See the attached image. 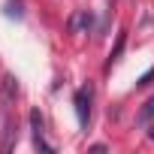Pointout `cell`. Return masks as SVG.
<instances>
[{"label":"cell","instance_id":"1","mask_svg":"<svg viewBox=\"0 0 154 154\" xmlns=\"http://www.w3.org/2000/svg\"><path fill=\"white\" fill-rule=\"evenodd\" d=\"M72 103H75V118H79V127L88 130V121H91V85H85V88L75 91Z\"/></svg>","mask_w":154,"mask_h":154},{"label":"cell","instance_id":"2","mask_svg":"<svg viewBox=\"0 0 154 154\" xmlns=\"http://www.w3.org/2000/svg\"><path fill=\"white\" fill-rule=\"evenodd\" d=\"M30 130H33V145L51 154V151H54V145H51V142H45V136H42V115H39V109H30Z\"/></svg>","mask_w":154,"mask_h":154},{"label":"cell","instance_id":"3","mask_svg":"<svg viewBox=\"0 0 154 154\" xmlns=\"http://www.w3.org/2000/svg\"><path fill=\"white\" fill-rule=\"evenodd\" d=\"M91 24H94V15H91L88 9H79V12L69 18V30H72V33H79V30H91Z\"/></svg>","mask_w":154,"mask_h":154},{"label":"cell","instance_id":"4","mask_svg":"<svg viewBox=\"0 0 154 154\" xmlns=\"http://www.w3.org/2000/svg\"><path fill=\"white\" fill-rule=\"evenodd\" d=\"M18 142V127H15V121H3V151H12V145Z\"/></svg>","mask_w":154,"mask_h":154},{"label":"cell","instance_id":"5","mask_svg":"<svg viewBox=\"0 0 154 154\" xmlns=\"http://www.w3.org/2000/svg\"><path fill=\"white\" fill-rule=\"evenodd\" d=\"M15 94H18V79L15 75H3V100L9 103V100H15Z\"/></svg>","mask_w":154,"mask_h":154},{"label":"cell","instance_id":"6","mask_svg":"<svg viewBox=\"0 0 154 154\" xmlns=\"http://www.w3.org/2000/svg\"><path fill=\"white\" fill-rule=\"evenodd\" d=\"M124 42H127V33L121 30V33H118V42H115V48H112V54H109V60H106V69H109V66H112V63L118 60V54L124 51Z\"/></svg>","mask_w":154,"mask_h":154},{"label":"cell","instance_id":"7","mask_svg":"<svg viewBox=\"0 0 154 154\" xmlns=\"http://www.w3.org/2000/svg\"><path fill=\"white\" fill-rule=\"evenodd\" d=\"M151 118H154V97H148V103H145V106L139 109V115H136V121H139V124H148Z\"/></svg>","mask_w":154,"mask_h":154},{"label":"cell","instance_id":"8","mask_svg":"<svg viewBox=\"0 0 154 154\" xmlns=\"http://www.w3.org/2000/svg\"><path fill=\"white\" fill-rule=\"evenodd\" d=\"M151 79H154V66H151L148 72H142V75H139V82H136V85H139V88H145V85H151Z\"/></svg>","mask_w":154,"mask_h":154},{"label":"cell","instance_id":"9","mask_svg":"<svg viewBox=\"0 0 154 154\" xmlns=\"http://www.w3.org/2000/svg\"><path fill=\"white\" fill-rule=\"evenodd\" d=\"M6 15H18L21 18V3H12V0H9V3H6Z\"/></svg>","mask_w":154,"mask_h":154}]
</instances>
